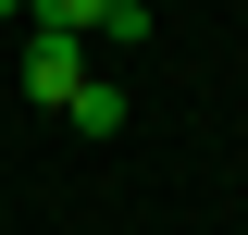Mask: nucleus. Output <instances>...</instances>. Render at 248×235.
Masks as SVG:
<instances>
[{
    "label": "nucleus",
    "instance_id": "3",
    "mask_svg": "<svg viewBox=\"0 0 248 235\" xmlns=\"http://www.w3.org/2000/svg\"><path fill=\"white\" fill-rule=\"evenodd\" d=\"M99 13H112V0H25L37 37H99Z\"/></svg>",
    "mask_w": 248,
    "mask_h": 235
},
{
    "label": "nucleus",
    "instance_id": "1",
    "mask_svg": "<svg viewBox=\"0 0 248 235\" xmlns=\"http://www.w3.org/2000/svg\"><path fill=\"white\" fill-rule=\"evenodd\" d=\"M13 74H25V99H37V112H62V99L87 87V62H75V37H37V50L13 62Z\"/></svg>",
    "mask_w": 248,
    "mask_h": 235
},
{
    "label": "nucleus",
    "instance_id": "2",
    "mask_svg": "<svg viewBox=\"0 0 248 235\" xmlns=\"http://www.w3.org/2000/svg\"><path fill=\"white\" fill-rule=\"evenodd\" d=\"M62 112H75V136H124V87H112V74H87Z\"/></svg>",
    "mask_w": 248,
    "mask_h": 235
}]
</instances>
